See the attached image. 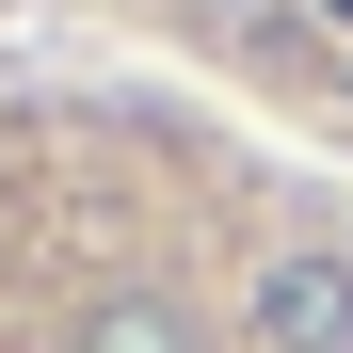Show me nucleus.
<instances>
[{"instance_id": "7ed1b4c3", "label": "nucleus", "mask_w": 353, "mask_h": 353, "mask_svg": "<svg viewBox=\"0 0 353 353\" xmlns=\"http://www.w3.org/2000/svg\"><path fill=\"white\" fill-rule=\"evenodd\" d=\"M305 17H337V32H353V0H305Z\"/></svg>"}, {"instance_id": "f257e3e1", "label": "nucleus", "mask_w": 353, "mask_h": 353, "mask_svg": "<svg viewBox=\"0 0 353 353\" xmlns=\"http://www.w3.org/2000/svg\"><path fill=\"white\" fill-rule=\"evenodd\" d=\"M257 353H353V257L337 241H289L257 273Z\"/></svg>"}, {"instance_id": "f03ea898", "label": "nucleus", "mask_w": 353, "mask_h": 353, "mask_svg": "<svg viewBox=\"0 0 353 353\" xmlns=\"http://www.w3.org/2000/svg\"><path fill=\"white\" fill-rule=\"evenodd\" d=\"M81 353H193V321H176V305H145V289H112V305L81 321Z\"/></svg>"}]
</instances>
